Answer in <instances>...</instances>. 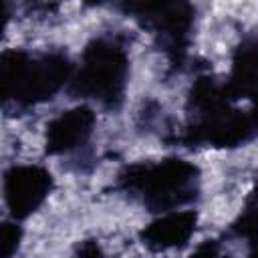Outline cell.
<instances>
[{"mask_svg":"<svg viewBox=\"0 0 258 258\" xmlns=\"http://www.w3.org/2000/svg\"><path fill=\"white\" fill-rule=\"evenodd\" d=\"M52 189V175L40 165H14L4 171L2 194L10 216L16 220L36 212Z\"/></svg>","mask_w":258,"mask_h":258,"instance_id":"8992f818","label":"cell"},{"mask_svg":"<svg viewBox=\"0 0 258 258\" xmlns=\"http://www.w3.org/2000/svg\"><path fill=\"white\" fill-rule=\"evenodd\" d=\"M8 18H10V12H8V6L4 2H0V38L6 30V24H8Z\"/></svg>","mask_w":258,"mask_h":258,"instance_id":"5bb4252c","label":"cell"},{"mask_svg":"<svg viewBox=\"0 0 258 258\" xmlns=\"http://www.w3.org/2000/svg\"><path fill=\"white\" fill-rule=\"evenodd\" d=\"M125 10L149 28L165 48L173 64H181L189 46L194 10L185 2H131Z\"/></svg>","mask_w":258,"mask_h":258,"instance_id":"5b68a950","label":"cell"},{"mask_svg":"<svg viewBox=\"0 0 258 258\" xmlns=\"http://www.w3.org/2000/svg\"><path fill=\"white\" fill-rule=\"evenodd\" d=\"M189 123L183 141L191 145L238 147L254 137L256 117L232 105L224 85L212 77H200L187 101Z\"/></svg>","mask_w":258,"mask_h":258,"instance_id":"7a4b0ae2","label":"cell"},{"mask_svg":"<svg viewBox=\"0 0 258 258\" xmlns=\"http://www.w3.org/2000/svg\"><path fill=\"white\" fill-rule=\"evenodd\" d=\"M129 77V56L125 46L111 36L93 38L77 69H73L69 89L73 95L117 109L123 101Z\"/></svg>","mask_w":258,"mask_h":258,"instance_id":"277c9868","label":"cell"},{"mask_svg":"<svg viewBox=\"0 0 258 258\" xmlns=\"http://www.w3.org/2000/svg\"><path fill=\"white\" fill-rule=\"evenodd\" d=\"M119 187L153 212H171L189 204L200 191V169L179 157L127 165Z\"/></svg>","mask_w":258,"mask_h":258,"instance_id":"3957f363","label":"cell"},{"mask_svg":"<svg viewBox=\"0 0 258 258\" xmlns=\"http://www.w3.org/2000/svg\"><path fill=\"white\" fill-rule=\"evenodd\" d=\"M73 75L62 52H28L8 48L0 52V105L6 111H26L52 99Z\"/></svg>","mask_w":258,"mask_h":258,"instance_id":"6da1fadb","label":"cell"},{"mask_svg":"<svg viewBox=\"0 0 258 258\" xmlns=\"http://www.w3.org/2000/svg\"><path fill=\"white\" fill-rule=\"evenodd\" d=\"M189 258H230L224 250H222V244L216 242V240H206L202 242L196 252L189 256Z\"/></svg>","mask_w":258,"mask_h":258,"instance_id":"8fae6325","label":"cell"},{"mask_svg":"<svg viewBox=\"0 0 258 258\" xmlns=\"http://www.w3.org/2000/svg\"><path fill=\"white\" fill-rule=\"evenodd\" d=\"M198 214L194 210H171L163 212L157 220H153L149 226L141 230V242L155 252L181 248L189 242V238L196 232Z\"/></svg>","mask_w":258,"mask_h":258,"instance_id":"ba28073f","label":"cell"},{"mask_svg":"<svg viewBox=\"0 0 258 258\" xmlns=\"http://www.w3.org/2000/svg\"><path fill=\"white\" fill-rule=\"evenodd\" d=\"M254 89H256V42L254 38H248L242 40L234 52L232 71L228 81L224 83V91L232 101H236V99L254 97Z\"/></svg>","mask_w":258,"mask_h":258,"instance_id":"9c48e42d","label":"cell"},{"mask_svg":"<svg viewBox=\"0 0 258 258\" xmlns=\"http://www.w3.org/2000/svg\"><path fill=\"white\" fill-rule=\"evenodd\" d=\"M22 240V230L14 222H0V258H12Z\"/></svg>","mask_w":258,"mask_h":258,"instance_id":"30bf717a","label":"cell"},{"mask_svg":"<svg viewBox=\"0 0 258 258\" xmlns=\"http://www.w3.org/2000/svg\"><path fill=\"white\" fill-rule=\"evenodd\" d=\"M252 230H254V204L250 202V206L246 208V212L240 216V220L234 224V232L238 236H246L252 238Z\"/></svg>","mask_w":258,"mask_h":258,"instance_id":"7c38bea8","label":"cell"},{"mask_svg":"<svg viewBox=\"0 0 258 258\" xmlns=\"http://www.w3.org/2000/svg\"><path fill=\"white\" fill-rule=\"evenodd\" d=\"M95 127V113L87 105L62 111L46 125L44 145L48 155H62L83 147Z\"/></svg>","mask_w":258,"mask_h":258,"instance_id":"52a82bcc","label":"cell"},{"mask_svg":"<svg viewBox=\"0 0 258 258\" xmlns=\"http://www.w3.org/2000/svg\"><path fill=\"white\" fill-rule=\"evenodd\" d=\"M77 258H105V256H103L101 246L95 240H85V242L79 244Z\"/></svg>","mask_w":258,"mask_h":258,"instance_id":"4fadbf2b","label":"cell"}]
</instances>
